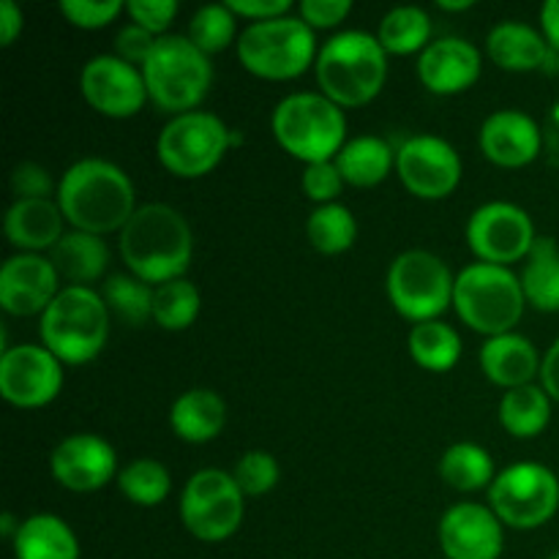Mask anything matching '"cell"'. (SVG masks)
Returning a JSON list of instances; mask_svg holds the SVG:
<instances>
[{
	"instance_id": "60d3db41",
	"label": "cell",
	"mask_w": 559,
	"mask_h": 559,
	"mask_svg": "<svg viewBox=\"0 0 559 559\" xmlns=\"http://www.w3.org/2000/svg\"><path fill=\"white\" fill-rule=\"evenodd\" d=\"M344 186L347 183H344L336 162L306 164L304 175H300V189H304V194L309 197L317 207L336 202L338 197H342Z\"/></svg>"
},
{
	"instance_id": "836d02e7",
	"label": "cell",
	"mask_w": 559,
	"mask_h": 559,
	"mask_svg": "<svg viewBox=\"0 0 559 559\" xmlns=\"http://www.w3.org/2000/svg\"><path fill=\"white\" fill-rule=\"evenodd\" d=\"M306 238L311 249L325 257H338L349 251L358 240V222L355 213L342 202L320 205L306 218Z\"/></svg>"
},
{
	"instance_id": "e0dca14e",
	"label": "cell",
	"mask_w": 559,
	"mask_h": 559,
	"mask_svg": "<svg viewBox=\"0 0 559 559\" xmlns=\"http://www.w3.org/2000/svg\"><path fill=\"white\" fill-rule=\"evenodd\" d=\"M49 473L55 484L74 495H91L118 480V453L93 431H76L63 437L49 456Z\"/></svg>"
},
{
	"instance_id": "8fae6325",
	"label": "cell",
	"mask_w": 559,
	"mask_h": 559,
	"mask_svg": "<svg viewBox=\"0 0 559 559\" xmlns=\"http://www.w3.org/2000/svg\"><path fill=\"white\" fill-rule=\"evenodd\" d=\"M180 522L191 538L202 544H222L240 530L246 519V497L233 473L205 467L197 469L180 491Z\"/></svg>"
},
{
	"instance_id": "277c9868",
	"label": "cell",
	"mask_w": 559,
	"mask_h": 559,
	"mask_svg": "<svg viewBox=\"0 0 559 559\" xmlns=\"http://www.w3.org/2000/svg\"><path fill=\"white\" fill-rule=\"evenodd\" d=\"M271 131L276 145L300 164L333 162L347 145V109L320 91H298L273 107Z\"/></svg>"
},
{
	"instance_id": "ffe728a7",
	"label": "cell",
	"mask_w": 559,
	"mask_h": 559,
	"mask_svg": "<svg viewBox=\"0 0 559 559\" xmlns=\"http://www.w3.org/2000/svg\"><path fill=\"white\" fill-rule=\"evenodd\" d=\"M478 145L495 167L522 169L544 156V129L522 109H497L480 123Z\"/></svg>"
},
{
	"instance_id": "4fadbf2b",
	"label": "cell",
	"mask_w": 559,
	"mask_h": 559,
	"mask_svg": "<svg viewBox=\"0 0 559 559\" xmlns=\"http://www.w3.org/2000/svg\"><path fill=\"white\" fill-rule=\"evenodd\" d=\"M467 246L475 262L511 267L513 262L527 260L538 233L533 216L516 202L495 200L475 207L467 218Z\"/></svg>"
},
{
	"instance_id": "7a4b0ae2",
	"label": "cell",
	"mask_w": 559,
	"mask_h": 559,
	"mask_svg": "<svg viewBox=\"0 0 559 559\" xmlns=\"http://www.w3.org/2000/svg\"><path fill=\"white\" fill-rule=\"evenodd\" d=\"M118 251L131 276L145 284L186 278L194 260V233L180 211L164 202L140 205L131 222L120 229Z\"/></svg>"
},
{
	"instance_id": "d6986e66",
	"label": "cell",
	"mask_w": 559,
	"mask_h": 559,
	"mask_svg": "<svg viewBox=\"0 0 559 559\" xmlns=\"http://www.w3.org/2000/svg\"><path fill=\"white\" fill-rule=\"evenodd\" d=\"M60 282L47 254L16 251L0 267V306L11 317H41L63 289Z\"/></svg>"
},
{
	"instance_id": "e575fe53",
	"label": "cell",
	"mask_w": 559,
	"mask_h": 559,
	"mask_svg": "<svg viewBox=\"0 0 559 559\" xmlns=\"http://www.w3.org/2000/svg\"><path fill=\"white\" fill-rule=\"evenodd\" d=\"M98 293H102L109 314H115L126 325L142 328L153 320L156 287L145 284L142 278L131 276V273H112V276L104 278V287Z\"/></svg>"
},
{
	"instance_id": "8d00e7d4",
	"label": "cell",
	"mask_w": 559,
	"mask_h": 559,
	"mask_svg": "<svg viewBox=\"0 0 559 559\" xmlns=\"http://www.w3.org/2000/svg\"><path fill=\"white\" fill-rule=\"evenodd\" d=\"M202 311V295L189 278H175L162 284L153 293V322L162 331L180 333L189 331Z\"/></svg>"
},
{
	"instance_id": "f35d334b",
	"label": "cell",
	"mask_w": 559,
	"mask_h": 559,
	"mask_svg": "<svg viewBox=\"0 0 559 559\" xmlns=\"http://www.w3.org/2000/svg\"><path fill=\"white\" fill-rule=\"evenodd\" d=\"M233 478L243 491V497H265L282 480V464L273 453L254 448V451L240 453L233 467Z\"/></svg>"
},
{
	"instance_id": "603a6c76",
	"label": "cell",
	"mask_w": 559,
	"mask_h": 559,
	"mask_svg": "<svg viewBox=\"0 0 559 559\" xmlns=\"http://www.w3.org/2000/svg\"><path fill=\"white\" fill-rule=\"evenodd\" d=\"M478 364L491 385L513 391V388L533 385L538 380L544 358L527 336L513 331L486 338L478 353Z\"/></svg>"
},
{
	"instance_id": "7bdbcfd3",
	"label": "cell",
	"mask_w": 559,
	"mask_h": 559,
	"mask_svg": "<svg viewBox=\"0 0 559 559\" xmlns=\"http://www.w3.org/2000/svg\"><path fill=\"white\" fill-rule=\"evenodd\" d=\"M126 14L134 25L145 27L156 38L167 36L169 25L178 16V3L175 0H131L126 3Z\"/></svg>"
},
{
	"instance_id": "5b68a950",
	"label": "cell",
	"mask_w": 559,
	"mask_h": 559,
	"mask_svg": "<svg viewBox=\"0 0 559 559\" xmlns=\"http://www.w3.org/2000/svg\"><path fill=\"white\" fill-rule=\"evenodd\" d=\"M38 336L63 366L96 360L109 342V309L102 293L66 284L52 306L38 317Z\"/></svg>"
},
{
	"instance_id": "44dd1931",
	"label": "cell",
	"mask_w": 559,
	"mask_h": 559,
	"mask_svg": "<svg viewBox=\"0 0 559 559\" xmlns=\"http://www.w3.org/2000/svg\"><path fill=\"white\" fill-rule=\"evenodd\" d=\"M484 58L473 41L459 36L435 38L418 55V80L435 96H459L480 80Z\"/></svg>"
},
{
	"instance_id": "f5cc1de1",
	"label": "cell",
	"mask_w": 559,
	"mask_h": 559,
	"mask_svg": "<svg viewBox=\"0 0 559 559\" xmlns=\"http://www.w3.org/2000/svg\"><path fill=\"white\" fill-rule=\"evenodd\" d=\"M437 9L440 11H469V9H475V3L473 0H437Z\"/></svg>"
},
{
	"instance_id": "83f0119b",
	"label": "cell",
	"mask_w": 559,
	"mask_h": 559,
	"mask_svg": "<svg viewBox=\"0 0 559 559\" xmlns=\"http://www.w3.org/2000/svg\"><path fill=\"white\" fill-rule=\"evenodd\" d=\"M336 167L342 173L344 183L355 189H374L385 183L396 169V147L377 134L349 136L336 158Z\"/></svg>"
},
{
	"instance_id": "db71d44e",
	"label": "cell",
	"mask_w": 559,
	"mask_h": 559,
	"mask_svg": "<svg viewBox=\"0 0 559 559\" xmlns=\"http://www.w3.org/2000/svg\"><path fill=\"white\" fill-rule=\"evenodd\" d=\"M546 559H559V549H557V551H551V555L546 557Z\"/></svg>"
},
{
	"instance_id": "f1b7e54d",
	"label": "cell",
	"mask_w": 559,
	"mask_h": 559,
	"mask_svg": "<svg viewBox=\"0 0 559 559\" xmlns=\"http://www.w3.org/2000/svg\"><path fill=\"white\" fill-rule=\"evenodd\" d=\"M551 399L549 393L538 385H524L506 391L497 407L500 426L516 440H535L544 435L551 424Z\"/></svg>"
},
{
	"instance_id": "7402d4cb",
	"label": "cell",
	"mask_w": 559,
	"mask_h": 559,
	"mask_svg": "<svg viewBox=\"0 0 559 559\" xmlns=\"http://www.w3.org/2000/svg\"><path fill=\"white\" fill-rule=\"evenodd\" d=\"M3 233L16 251L49 254L66 235V216L58 200H14L5 211Z\"/></svg>"
},
{
	"instance_id": "d6a6232c",
	"label": "cell",
	"mask_w": 559,
	"mask_h": 559,
	"mask_svg": "<svg viewBox=\"0 0 559 559\" xmlns=\"http://www.w3.org/2000/svg\"><path fill=\"white\" fill-rule=\"evenodd\" d=\"M407 353L420 369L445 374L462 358V336H459L456 328L442 320L420 322L409 331Z\"/></svg>"
},
{
	"instance_id": "8992f818",
	"label": "cell",
	"mask_w": 559,
	"mask_h": 559,
	"mask_svg": "<svg viewBox=\"0 0 559 559\" xmlns=\"http://www.w3.org/2000/svg\"><path fill=\"white\" fill-rule=\"evenodd\" d=\"M524 298L522 278L502 265L489 262H469L456 273L453 287V311L469 331L480 336H502L513 333L522 322Z\"/></svg>"
},
{
	"instance_id": "d590c367",
	"label": "cell",
	"mask_w": 559,
	"mask_h": 559,
	"mask_svg": "<svg viewBox=\"0 0 559 559\" xmlns=\"http://www.w3.org/2000/svg\"><path fill=\"white\" fill-rule=\"evenodd\" d=\"M118 489L131 506L158 508L173 495V475L158 459H134L118 473Z\"/></svg>"
},
{
	"instance_id": "ac0fdd59",
	"label": "cell",
	"mask_w": 559,
	"mask_h": 559,
	"mask_svg": "<svg viewBox=\"0 0 559 559\" xmlns=\"http://www.w3.org/2000/svg\"><path fill=\"white\" fill-rule=\"evenodd\" d=\"M445 559H500L506 551V524L489 506L456 502L437 527Z\"/></svg>"
},
{
	"instance_id": "ee69618b",
	"label": "cell",
	"mask_w": 559,
	"mask_h": 559,
	"mask_svg": "<svg viewBox=\"0 0 559 559\" xmlns=\"http://www.w3.org/2000/svg\"><path fill=\"white\" fill-rule=\"evenodd\" d=\"M349 14H353L349 0H304L298 5V16L311 31H331L342 25Z\"/></svg>"
},
{
	"instance_id": "f6af8a7d",
	"label": "cell",
	"mask_w": 559,
	"mask_h": 559,
	"mask_svg": "<svg viewBox=\"0 0 559 559\" xmlns=\"http://www.w3.org/2000/svg\"><path fill=\"white\" fill-rule=\"evenodd\" d=\"M156 41L158 38L153 36V33H147L145 27L134 25V22H129V25L120 27L118 36H115V55H118L120 60H126V63L142 69L145 60L151 58Z\"/></svg>"
},
{
	"instance_id": "4dcf8cb0",
	"label": "cell",
	"mask_w": 559,
	"mask_h": 559,
	"mask_svg": "<svg viewBox=\"0 0 559 559\" xmlns=\"http://www.w3.org/2000/svg\"><path fill=\"white\" fill-rule=\"evenodd\" d=\"M440 478L462 495L489 491L497 478L495 459L478 442H453L440 459Z\"/></svg>"
},
{
	"instance_id": "7c38bea8",
	"label": "cell",
	"mask_w": 559,
	"mask_h": 559,
	"mask_svg": "<svg viewBox=\"0 0 559 559\" xmlns=\"http://www.w3.org/2000/svg\"><path fill=\"white\" fill-rule=\"evenodd\" d=\"M489 508L511 530H540L559 511V478L540 462H516L497 473Z\"/></svg>"
},
{
	"instance_id": "f546056e",
	"label": "cell",
	"mask_w": 559,
	"mask_h": 559,
	"mask_svg": "<svg viewBox=\"0 0 559 559\" xmlns=\"http://www.w3.org/2000/svg\"><path fill=\"white\" fill-rule=\"evenodd\" d=\"M522 278L527 306L544 314L559 311V243L555 238H538L524 260Z\"/></svg>"
},
{
	"instance_id": "6da1fadb",
	"label": "cell",
	"mask_w": 559,
	"mask_h": 559,
	"mask_svg": "<svg viewBox=\"0 0 559 559\" xmlns=\"http://www.w3.org/2000/svg\"><path fill=\"white\" fill-rule=\"evenodd\" d=\"M55 200L71 229L102 238L112 233L120 235L136 213V189L126 169L98 156L71 164L60 175Z\"/></svg>"
},
{
	"instance_id": "cb8c5ba5",
	"label": "cell",
	"mask_w": 559,
	"mask_h": 559,
	"mask_svg": "<svg viewBox=\"0 0 559 559\" xmlns=\"http://www.w3.org/2000/svg\"><path fill=\"white\" fill-rule=\"evenodd\" d=\"M486 55L502 71L527 74V71L544 69L551 47L544 33H540V27L519 20H506L491 27L489 36H486Z\"/></svg>"
},
{
	"instance_id": "1f68e13d",
	"label": "cell",
	"mask_w": 559,
	"mask_h": 559,
	"mask_svg": "<svg viewBox=\"0 0 559 559\" xmlns=\"http://www.w3.org/2000/svg\"><path fill=\"white\" fill-rule=\"evenodd\" d=\"M435 25H431L429 11L420 5H396L380 20L374 36L385 47L388 55L407 58V55H420L435 38Z\"/></svg>"
},
{
	"instance_id": "ab89813d",
	"label": "cell",
	"mask_w": 559,
	"mask_h": 559,
	"mask_svg": "<svg viewBox=\"0 0 559 559\" xmlns=\"http://www.w3.org/2000/svg\"><path fill=\"white\" fill-rule=\"evenodd\" d=\"M58 11L80 31H102L126 11L123 0H60Z\"/></svg>"
},
{
	"instance_id": "2e32d148",
	"label": "cell",
	"mask_w": 559,
	"mask_h": 559,
	"mask_svg": "<svg viewBox=\"0 0 559 559\" xmlns=\"http://www.w3.org/2000/svg\"><path fill=\"white\" fill-rule=\"evenodd\" d=\"M80 93L93 112L109 120L134 118L151 102L142 69L118 55H96L80 71Z\"/></svg>"
},
{
	"instance_id": "bcb514c9",
	"label": "cell",
	"mask_w": 559,
	"mask_h": 559,
	"mask_svg": "<svg viewBox=\"0 0 559 559\" xmlns=\"http://www.w3.org/2000/svg\"><path fill=\"white\" fill-rule=\"evenodd\" d=\"M227 5L233 9V14L238 16V20L249 22L276 20V16H284L293 11V3H289V0H227Z\"/></svg>"
},
{
	"instance_id": "c3c4849f",
	"label": "cell",
	"mask_w": 559,
	"mask_h": 559,
	"mask_svg": "<svg viewBox=\"0 0 559 559\" xmlns=\"http://www.w3.org/2000/svg\"><path fill=\"white\" fill-rule=\"evenodd\" d=\"M538 380H540V388L549 393L551 402L559 404V336L551 342V347L546 349Z\"/></svg>"
},
{
	"instance_id": "484cf974",
	"label": "cell",
	"mask_w": 559,
	"mask_h": 559,
	"mask_svg": "<svg viewBox=\"0 0 559 559\" xmlns=\"http://www.w3.org/2000/svg\"><path fill=\"white\" fill-rule=\"evenodd\" d=\"M47 257L69 287H91L107 273L109 246L102 235L69 229Z\"/></svg>"
},
{
	"instance_id": "681fc988",
	"label": "cell",
	"mask_w": 559,
	"mask_h": 559,
	"mask_svg": "<svg viewBox=\"0 0 559 559\" xmlns=\"http://www.w3.org/2000/svg\"><path fill=\"white\" fill-rule=\"evenodd\" d=\"M540 129H544V156L549 158L551 167L559 169V102L546 112Z\"/></svg>"
},
{
	"instance_id": "74e56055",
	"label": "cell",
	"mask_w": 559,
	"mask_h": 559,
	"mask_svg": "<svg viewBox=\"0 0 559 559\" xmlns=\"http://www.w3.org/2000/svg\"><path fill=\"white\" fill-rule=\"evenodd\" d=\"M186 38L194 44L197 49L213 58L216 52H224L227 47L238 44V16L233 14L227 3H207L191 14L189 27H186Z\"/></svg>"
},
{
	"instance_id": "d4e9b609",
	"label": "cell",
	"mask_w": 559,
	"mask_h": 559,
	"mask_svg": "<svg viewBox=\"0 0 559 559\" xmlns=\"http://www.w3.org/2000/svg\"><path fill=\"white\" fill-rule=\"evenodd\" d=\"M227 426V402L213 388H189L169 407V429L189 445H207Z\"/></svg>"
},
{
	"instance_id": "9a60e30c",
	"label": "cell",
	"mask_w": 559,
	"mask_h": 559,
	"mask_svg": "<svg viewBox=\"0 0 559 559\" xmlns=\"http://www.w3.org/2000/svg\"><path fill=\"white\" fill-rule=\"evenodd\" d=\"M66 366L44 344H16L0 355V396L16 409H41L60 396Z\"/></svg>"
},
{
	"instance_id": "3957f363",
	"label": "cell",
	"mask_w": 559,
	"mask_h": 559,
	"mask_svg": "<svg viewBox=\"0 0 559 559\" xmlns=\"http://www.w3.org/2000/svg\"><path fill=\"white\" fill-rule=\"evenodd\" d=\"M388 58L380 38L366 31H342L320 47L314 63L322 96L342 109L374 102L388 82Z\"/></svg>"
},
{
	"instance_id": "b9f144b4",
	"label": "cell",
	"mask_w": 559,
	"mask_h": 559,
	"mask_svg": "<svg viewBox=\"0 0 559 559\" xmlns=\"http://www.w3.org/2000/svg\"><path fill=\"white\" fill-rule=\"evenodd\" d=\"M11 194L14 200H49L58 194V183L41 164L20 162L11 169Z\"/></svg>"
},
{
	"instance_id": "ba28073f",
	"label": "cell",
	"mask_w": 559,
	"mask_h": 559,
	"mask_svg": "<svg viewBox=\"0 0 559 559\" xmlns=\"http://www.w3.org/2000/svg\"><path fill=\"white\" fill-rule=\"evenodd\" d=\"M147 96L162 112L183 115L200 109L213 85V63L186 33H167L142 66Z\"/></svg>"
},
{
	"instance_id": "5bb4252c",
	"label": "cell",
	"mask_w": 559,
	"mask_h": 559,
	"mask_svg": "<svg viewBox=\"0 0 559 559\" xmlns=\"http://www.w3.org/2000/svg\"><path fill=\"white\" fill-rule=\"evenodd\" d=\"M396 175L409 194L435 202L459 189L464 164L448 140L437 134H415L396 147Z\"/></svg>"
},
{
	"instance_id": "52a82bcc",
	"label": "cell",
	"mask_w": 559,
	"mask_h": 559,
	"mask_svg": "<svg viewBox=\"0 0 559 559\" xmlns=\"http://www.w3.org/2000/svg\"><path fill=\"white\" fill-rule=\"evenodd\" d=\"M238 60L251 76L267 82H289L314 69L320 44L317 33L300 16L284 14L276 20L249 22L240 31Z\"/></svg>"
},
{
	"instance_id": "30bf717a",
	"label": "cell",
	"mask_w": 559,
	"mask_h": 559,
	"mask_svg": "<svg viewBox=\"0 0 559 559\" xmlns=\"http://www.w3.org/2000/svg\"><path fill=\"white\" fill-rule=\"evenodd\" d=\"M235 142L238 136L218 115L194 109L175 115L164 123L156 140V156L158 164L175 178L197 180L211 175Z\"/></svg>"
},
{
	"instance_id": "4316f807",
	"label": "cell",
	"mask_w": 559,
	"mask_h": 559,
	"mask_svg": "<svg viewBox=\"0 0 559 559\" xmlns=\"http://www.w3.org/2000/svg\"><path fill=\"white\" fill-rule=\"evenodd\" d=\"M11 549L14 559H80V538L66 519L33 513L22 519Z\"/></svg>"
},
{
	"instance_id": "f907efd6",
	"label": "cell",
	"mask_w": 559,
	"mask_h": 559,
	"mask_svg": "<svg viewBox=\"0 0 559 559\" xmlns=\"http://www.w3.org/2000/svg\"><path fill=\"white\" fill-rule=\"evenodd\" d=\"M540 33L549 41V47L559 52V0H546L538 11Z\"/></svg>"
},
{
	"instance_id": "7dc6e473",
	"label": "cell",
	"mask_w": 559,
	"mask_h": 559,
	"mask_svg": "<svg viewBox=\"0 0 559 559\" xmlns=\"http://www.w3.org/2000/svg\"><path fill=\"white\" fill-rule=\"evenodd\" d=\"M25 27L20 5L14 0H0V47H11Z\"/></svg>"
},
{
	"instance_id": "9c48e42d",
	"label": "cell",
	"mask_w": 559,
	"mask_h": 559,
	"mask_svg": "<svg viewBox=\"0 0 559 559\" xmlns=\"http://www.w3.org/2000/svg\"><path fill=\"white\" fill-rule=\"evenodd\" d=\"M456 276L442 257L426 249L402 251L385 273V295L393 311L413 325L440 320L453 309Z\"/></svg>"
},
{
	"instance_id": "816d5d0a",
	"label": "cell",
	"mask_w": 559,
	"mask_h": 559,
	"mask_svg": "<svg viewBox=\"0 0 559 559\" xmlns=\"http://www.w3.org/2000/svg\"><path fill=\"white\" fill-rule=\"evenodd\" d=\"M20 524H22V519H16L14 513H3V516H0V530H3V535L9 540H14V535H16V530H20Z\"/></svg>"
}]
</instances>
